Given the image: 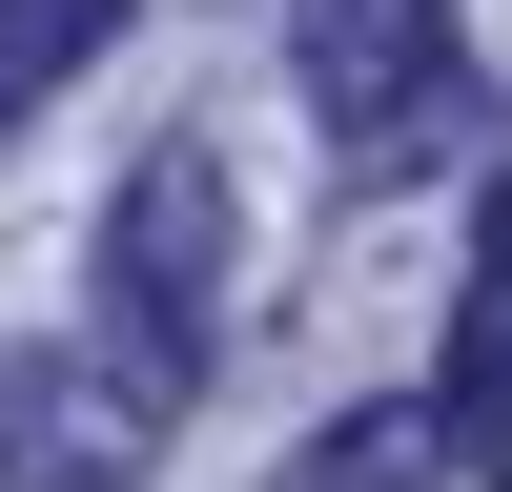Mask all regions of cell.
Returning a JSON list of instances; mask_svg holds the SVG:
<instances>
[{
  "mask_svg": "<svg viewBox=\"0 0 512 492\" xmlns=\"http://www.w3.org/2000/svg\"><path fill=\"white\" fill-rule=\"evenodd\" d=\"M144 451H164V390H103L62 349L0 369V492H144Z\"/></svg>",
  "mask_w": 512,
  "mask_h": 492,
  "instance_id": "cell-3",
  "label": "cell"
},
{
  "mask_svg": "<svg viewBox=\"0 0 512 492\" xmlns=\"http://www.w3.org/2000/svg\"><path fill=\"white\" fill-rule=\"evenodd\" d=\"M103 267H123V328H144V390H205V369H226V164H205V144H144Z\"/></svg>",
  "mask_w": 512,
  "mask_h": 492,
  "instance_id": "cell-2",
  "label": "cell"
},
{
  "mask_svg": "<svg viewBox=\"0 0 512 492\" xmlns=\"http://www.w3.org/2000/svg\"><path fill=\"white\" fill-rule=\"evenodd\" d=\"M103 41H123V0H0V123H21L41 82H82Z\"/></svg>",
  "mask_w": 512,
  "mask_h": 492,
  "instance_id": "cell-6",
  "label": "cell"
},
{
  "mask_svg": "<svg viewBox=\"0 0 512 492\" xmlns=\"http://www.w3.org/2000/svg\"><path fill=\"white\" fill-rule=\"evenodd\" d=\"M287 41H308V103L349 164H410L472 123V21L451 0H287Z\"/></svg>",
  "mask_w": 512,
  "mask_h": 492,
  "instance_id": "cell-1",
  "label": "cell"
},
{
  "mask_svg": "<svg viewBox=\"0 0 512 492\" xmlns=\"http://www.w3.org/2000/svg\"><path fill=\"white\" fill-rule=\"evenodd\" d=\"M431 431H451L472 492H512V185L472 205V287H451V390H431Z\"/></svg>",
  "mask_w": 512,
  "mask_h": 492,
  "instance_id": "cell-4",
  "label": "cell"
},
{
  "mask_svg": "<svg viewBox=\"0 0 512 492\" xmlns=\"http://www.w3.org/2000/svg\"><path fill=\"white\" fill-rule=\"evenodd\" d=\"M431 472H451L431 410H328V451H287L267 492H431Z\"/></svg>",
  "mask_w": 512,
  "mask_h": 492,
  "instance_id": "cell-5",
  "label": "cell"
}]
</instances>
